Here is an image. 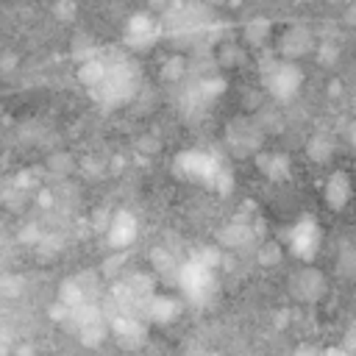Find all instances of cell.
Instances as JSON below:
<instances>
[{"label":"cell","mask_w":356,"mask_h":356,"mask_svg":"<svg viewBox=\"0 0 356 356\" xmlns=\"http://www.w3.org/2000/svg\"><path fill=\"white\" fill-rule=\"evenodd\" d=\"M259 142H261V134L259 128L250 122V120H236L231 128H228V145L236 150V153H253L259 150Z\"/></svg>","instance_id":"cell-7"},{"label":"cell","mask_w":356,"mask_h":356,"mask_svg":"<svg viewBox=\"0 0 356 356\" xmlns=\"http://www.w3.org/2000/svg\"><path fill=\"white\" fill-rule=\"evenodd\" d=\"M292 289L300 300H317L323 292H325V278L317 273V270H303L295 275L292 281Z\"/></svg>","instance_id":"cell-11"},{"label":"cell","mask_w":356,"mask_h":356,"mask_svg":"<svg viewBox=\"0 0 356 356\" xmlns=\"http://www.w3.org/2000/svg\"><path fill=\"white\" fill-rule=\"evenodd\" d=\"M325 203L334 211H339V209H345L350 203V178H348V172L337 170L328 178V184H325Z\"/></svg>","instance_id":"cell-9"},{"label":"cell","mask_w":356,"mask_h":356,"mask_svg":"<svg viewBox=\"0 0 356 356\" xmlns=\"http://www.w3.org/2000/svg\"><path fill=\"white\" fill-rule=\"evenodd\" d=\"M331 150H334V145H328L325 136H317L314 142H309V156H312L314 161H325V159L331 156Z\"/></svg>","instance_id":"cell-14"},{"label":"cell","mask_w":356,"mask_h":356,"mask_svg":"<svg viewBox=\"0 0 356 356\" xmlns=\"http://www.w3.org/2000/svg\"><path fill=\"white\" fill-rule=\"evenodd\" d=\"M350 261H353V248H350V245H342V256H339V267H342V273H345V275H350V273H353V267H350Z\"/></svg>","instance_id":"cell-15"},{"label":"cell","mask_w":356,"mask_h":356,"mask_svg":"<svg viewBox=\"0 0 356 356\" xmlns=\"http://www.w3.org/2000/svg\"><path fill=\"white\" fill-rule=\"evenodd\" d=\"M136 236V220L128 214V211H117L111 217V225H108V245L111 248H125L131 245Z\"/></svg>","instance_id":"cell-8"},{"label":"cell","mask_w":356,"mask_h":356,"mask_svg":"<svg viewBox=\"0 0 356 356\" xmlns=\"http://www.w3.org/2000/svg\"><path fill=\"white\" fill-rule=\"evenodd\" d=\"M261 81H264V92L273 100H289L298 95L300 83H303V72L295 61L286 58H270L261 67Z\"/></svg>","instance_id":"cell-4"},{"label":"cell","mask_w":356,"mask_h":356,"mask_svg":"<svg viewBox=\"0 0 356 356\" xmlns=\"http://www.w3.org/2000/svg\"><path fill=\"white\" fill-rule=\"evenodd\" d=\"M312 44H314V42H312V33H306L303 28H292V31H286L284 39H281V56H284L286 61H295V58L312 53Z\"/></svg>","instance_id":"cell-10"},{"label":"cell","mask_w":356,"mask_h":356,"mask_svg":"<svg viewBox=\"0 0 356 356\" xmlns=\"http://www.w3.org/2000/svg\"><path fill=\"white\" fill-rule=\"evenodd\" d=\"M259 164H261V172L270 175V178H286L289 175V161L284 156H275V153H261L259 156Z\"/></svg>","instance_id":"cell-13"},{"label":"cell","mask_w":356,"mask_h":356,"mask_svg":"<svg viewBox=\"0 0 356 356\" xmlns=\"http://www.w3.org/2000/svg\"><path fill=\"white\" fill-rule=\"evenodd\" d=\"M81 78L89 95L103 106H122L134 100L139 89V67L128 53L89 56V61L81 67Z\"/></svg>","instance_id":"cell-1"},{"label":"cell","mask_w":356,"mask_h":356,"mask_svg":"<svg viewBox=\"0 0 356 356\" xmlns=\"http://www.w3.org/2000/svg\"><path fill=\"white\" fill-rule=\"evenodd\" d=\"M159 33H161V25H159L153 17H147V14H136V17L128 22V33H125V39H128V44H131L134 50H147V47L156 44Z\"/></svg>","instance_id":"cell-6"},{"label":"cell","mask_w":356,"mask_h":356,"mask_svg":"<svg viewBox=\"0 0 356 356\" xmlns=\"http://www.w3.org/2000/svg\"><path fill=\"white\" fill-rule=\"evenodd\" d=\"M186 356H217V353H209V350H192V353H186Z\"/></svg>","instance_id":"cell-18"},{"label":"cell","mask_w":356,"mask_h":356,"mask_svg":"<svg viewBox=\"0 0 356 356\" xmlns=\"http://www.w3.org/2000/svg\"><path fill=\"white\" fill-rule=\"evenodd\" d=\"M320 356H353V350H348V348H342V345H334V348L320 350Z\"/></svg>","instance_id":"cell-16"},{"label":"cell","mask_w":356,"mask_h":356,"mask_svg":"<svg viewBox=\"0 0 356 356\" xmlns=\"http://www.w3.org/2000/svg\"><path fill=\"white\" fill-rule=\"evenodd\" d=\"M295 356H320V350H312V348L306 345V348H300V350H295Z\"/></svg>","instance_id":"cell-17"},{"label":"cell","mask_w":356,"mask_h":356,"mask_svg":"<svg viewBox=\"0 0 356 356\" xmlns=\"http://www.w3.org/2000/svg\"><path fill=\"white\" fill-rule=\"evenodd\" d=\"M178 289L186 300L206 306L214 292H217V275H214V261L211 259H189L178 270Z\"/></svg>","instance_id":"cell-3"},{"label":"cell","mask_w":356,"mask_h":356,"mask_svg":"<svg viewBox=\"0 0 356 356\" xmlns=\"http://www.w3.org/2000/svg\"><path fill=\"white\" fill-rule=\"evenodd\" d=\"M175 172L184 181L200 184L206 189H220L228 192L231 186V172L228 167L211 153V150H181L175 156Z\"/></svg>","instance_id":"cell-2"},{"label":"cell","mask_w":356,"mask_h":356,"mask_svg":"<svg viewBox=\"0 0 356 356\" xmlns=\"http://www.w3.org/2000/svg\"><path fill=\"white\" fill-rule=\"evenodd\" d=\"M289 250L300 259V261H312L317 253H320V245H323V228L314 217H303L292 225L289 231Z\"/></svg>","instance_id":"cell-5"},{"label":"cell","mask_w":356,"mask_h":356,"mask_svg":"<svg viewBox=\"0 0 356 356\" xmlns=\"http://www.w3.org/2000/svg\"><path fill=\"white\" fill-rule=\"evenodd\" d=\"M178 312H181V303H178L175 298H161V295H153V298H150V306H147V317H150V320L167 325L170 320L178 317Z\"/></svg>","instance_id":"cell-12"}]
</instances>
